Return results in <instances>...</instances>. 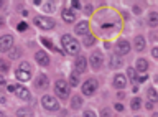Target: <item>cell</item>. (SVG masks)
<instances>
[{
  "instance_id": "cell-1",
  "label": "cell",
  "mask_w": 158,
  "mask_h": 117,
  "mask_svg": "<svg viewBox=\"0 0 158 117\" xmlns=\"http://www.w3.org/2000/svg\"><path fill=\"white\" fill-rule=\"evenodd\" d=\"M61 43H63L64 51L69 53V55H77L79 53V41L74 40L71 35H64L61 38Z\"/></svg>"
},
{
  "instance_id": "cell-2",
  "label": "cell",
  "mask_w": 158,
  "mask_h": 117,
  "mask_svg": "<svg viewBox=\"0 0 158 117\" xmlns=\"http://www.w3.org/2000/svg\"><path fill=\"white\" fill-rule=\"evenodd\" d=\"M30 77H31V66H30V63L23 61L17 69V79L18 81H28Z\"/></svg>"
},
{
  "instance_id": "cell-3",
  "label": "cell",
  "mask_w": 158,
  "mask_h": 117,
  "mask_svg": "<svg viewBox=\"0 0 158 117\" xmlns=\"http://www.w3.org/2000/svg\"><path fill=\"white\" fill-rule=\"evenodd\" d=\"M54 91H56V94L59 97H63V99H66V97L69 96V86L66 81H56V84H54Z\"/></svg>"
},
{
  "instance_id": "cell-4",
  "label": "cell",
  "mask_w": 158,
  "mask_h": 117,
  "mask_svg": "<svg viewBox=\"0 0 158 117\" xmlns=\"http://www.w3.org/2000/svg\"><path fill=\"white\" fill-rule=\"evenodd\" d=\"M35 25L40 27L41 30H53L54 22L51 20V18H46V17H36L35 18Z\"/></svg>"
},
{
  "instance_id": "cell-5",
  "label": "cell",
  "mask_w": 158,
  "mask_h": 117,
  "mask_svg": "<svg viewBox=\"0 0 158 117\" xmlns=\"http://www.w3.org/2000/svg\"><path fill=\"white\" fill-rule=\"evenodd\" d=\"M41 104L43 107L46 111H58L59 109V104H58V101L54 99L53 96H43V99H41Z\"/></svg>"
},
{
  "instance_id": "cell-6",
  "label": "cell",
  "mask_w": 158,
  "mask_h": 117,
  "mask_svg": "<svg viewBox=\"0 0 158 117\" xmlns=\"http://www.w3.org/2000/svg\"><path fill=\"white\" fill-rule=\"evenodd\" d=\"M97 91V81L96 79H87L82 84V94L84 96H92Z\"/></svg>"
},
{
  "instance_id": "cell-7",
  "label": "cell",
  "mask_w": 158,
  "mask_h": 117,
  "mask_svg": "<svg viewBox=\"0 0 158 117\" xmlns=\"http://www.w3.org/2000/svg\"><path fill=\"white\" fill-rule=\"evenodd\" d=\"M10 92H15L20 99H30V91L23 86H8Z\"/></svg>"
},
{
  "instance_id": "cell-8",
  "label": "cell",
  "mask_w": 158,
  "mask_h": 117,
  "mask_svg": "<svg viewBox=\"0 0 158 117\" xmlns=\"http://www.w3.org/2000/svg\"><path fill=\"white\" fill-rule=\"evenodd\" d=\"M13 36L12 35H3L0 36V51H8L13 46Z\"/></svg>"
},
{
  "instance_id": "cell-9",
  "label": "cell",
  "mask_w": 158,
  "mask_h": 117,
  "mask_svg": "<svg viewBox=\"0 0 158 117\" xmlns=\"http://www.w3.org/2000/svg\"><path fill=\"white\" fill-rule=\"evenodd\" d=\"M91 66H92V69H99V68L102 66V63H104V58H102V53L101 51H94L92 55H91Z\"/></svg>"
},
{
  "instance_id": "cell-10",
  "label": "cell",
  "mask_w": 158,
  "mask_h": 117,
  "mask_svg": "<svg viewBox=\"0 0 158 117\" xmlns=\"http://www.w3.org/2000/svg\"><path fill=\"white\" fill-rule=\"evenodd\" d=\"M115 50H117L118 55H127V53L130 51V43H128L127 40H120L115 45Z\"/></svg>"
},
{
  "instance_id": "cell-11",
  "label": "cell",
  "mask_w": 158,
  "mask_h": 117,
  "mask_svg": "<svg viewBox=\"0 0 158 117\" xmlns=\"http://www.w3.org/2000/svg\"><path fill=\"white\" fill-rule=\"evenodd\" d=\"M35 60H36V63L40 66H48L49 65V58L44 51H38L36 55H35Z\"/></svg>"
},
{
  "instance_id": "cell-12",
  "label": "cell",
  "mask_w": 158,
  "mask_h": 117,
  "mask_svg": "<svg viewBox=\"0 0 158 117\" xmlns=\"http://www.w3.org/2000/svg\"><path fill=\"white\" fill-rule=\"evenodd\" d=\"M114 86H115L117 89H123V87L127 86V79H125V76H122V74H115V77H114Z\"/></svg>"
},
{
  "instance_id": "cell-13",
  "label": "cell",
  "mask_w": 158,
  "mask_h": 117,
  "mask_svg": "<svg viewBox=\"0 0 158 117\" xmlns=\"http://www.w3.org/2000/svg\"><path fill=\"white\" fill-rule=\"evenodd\" d=\"M76 33L77 35H89V23L87 22H81L76 25Z\"/></svg>"
},
{
  "instance_id": "cell-14",
  "label": "cell",
  "mask_w": 158,
  "mask_h": 117,
  "mask_svg": "<svg viewBox=\"0 0 158 117\" xmlns=\"http://www.w3.org/2000/svg\"><path fill=\"white\" fill-rule=\"evenodd\" d=\"M74 66H76L77 73L86 71V58H84V56H77V58H76V63H74Z\"/></svg>"
},
{
  "instance_id": "cell-15",
  "label": "cell",
  "mask_w": 158,
  "mask_h": 117,
  "mask_svg": "<svg viewBox=\"0 0 158 117\" xmlns=\"http://www.w3.org/2000/svg\"><path fill=\"white\" fill-rule=\"evenodd\" d=\"M35 86L36 87H41V89H44V87H48V77L44 74H40L36 77V82H35Z\"/></svg>"
},
{
  "instance_id": "cell-16",
  "label": "cell",
  "mask_w": 158,
  "mask_h": 117,
  "mask_svg": "<svg viewBox=\"0 0 158 117\" xmlns=\"http://www.w3.org/2000/svg\"><path fill=\"white\" fill-rule=\"evenodd\" d=\"M133 43H135L133 46H135L137 51H143V50H145V38H143V36H137Z\"/></svg>"
},
{
  "instance_id": "cell-17",
  "label": "cell",
  "mask_w": 158,
  "mask_h": 117,
  "mask_svg": "<svg viewBox=\"0 0 158 117\" xmlns=\"http://www.w3.org/2000/svg\"><path fill=\"white\" fill-rule=\"evenodd\" d=\"M63 20L66 23H73L74 22V13L69 10V8H64L63 10Z\"/></svg>"
},
{
  "instance_id": "cell-18",
  "label": "cell",
  "mask_w": 158,
  "mask_h": 117,
  "mask_svg": "<svg viewBox=\"0 0 158 117\" xmlns=\"http://www.w3.org/2000/svg\"><path fill=\"white\" fill-rule=\"evenodd\" d=\"M137 71H140V73H145L147 74V69H148V63L143 60V58H140V60L137 61V68H135Z\"/></svg>"
},
{
  "instance_id": "cell-19",
  "label": "cell",
  "mask_w": 158,
  "mask_h": 117,
  "mask_svg": "<svg viewBox=\"0 0 158 117\" xmlns=\"http://www.w3.org/2000/svg\"><path fill=\"white\" fill-rule=\"evenodd\" d=\"M147 22H148V25H150V27H158V13L156 12H152L150 15H148Z\"/></svg>"
},
{
  "instance_id": "cell-20",
  "label": "cell",
  "mask_w": 158,
  "mask_h": 117,
  "mask_svg": "<svg viewBox=\"0 0 158 117\" xmlns=\"http://www.w3.org/2000/svg\"><path fill=\"white\" fill-rule=\"evenodd\" d=\"M118 66H122V60L117 55H112L110 56V68H112V69H117Z\"/></svg>"
},
{
  "instance_id": "cell-21",
  "label": "cell",
  "mask_w": 158,
  "mask_h": 117,
  "mask_svg": "<svg viewBox=\"0 0 158 117\" xmlns=\"http://www.w3.org/2000/svg\"><path fill=\"white\" fill-rule=\"evenodd\" d=\"M69 84L71 86H77L79 84V73L77 71L71 73V76H69Z\"/></svg>"
},
{
  "instance_id": "cell-22",
  "label": "cell",
  "mask_w": 158,
  "mask_h": 117,
  "mask_svg": "<svg viewBox=\"0 0 158 117\" xmlns=\"http://www.w3.org/2000/svg\"><path fill=\"white\" fill-rule=\"evenodd\" d=\"M82 43H84V46H87V48H89V46H92L94 43H96V38H94L92 35H86V38H84V41H82Z\"/></svg>"
},
{
  "instance_id": "cell-23",
  "label": "cell",
  "mask_w": 158,
  "mask_h": 117,
  "mask_svg": "<svg viewBox=\"0 0 158 117\" xmlns=\"http://www.w3.org/2000/svg\"><path fill=\"white\" fill-rule=\"evenodd\" d=\"M147 94H148V99H150L152 102H155V101H158V94H156V91L153 89V87H150V89L147 91Z\"/></svg>"
},
{
  "instance_id": "cell-24",
  "label": "cell",
  "mask_w": 158,
  "mask_h": 117,
  "mask_svg": "<svg viewBox=\"0 0 158 117\" xmlns=\"http://www.w3.org/2000/svg\"><path fill=\"white\" fill-rule=\"evenodd\" d=\"M140 106H142V101L138 99V97H135V99H132V102H130L132 111H138V109H140Z\"/></svg>"
},
{
  "instance_id": "cell-25",
  "label": "cell",
  "mask_w": 158,
  "mask_h": 117,
  "mask_svg": "<svg viewBox=\"0 0 158 117\" xmlns=\"http://www.w3.org/2000/svg\"><path fill=\"white\" fill-rule=\"evenodd\" d=\"M82 106V99L79 96H74L73 97V109H79Z\"/></svg>"
},
{
  "instance_id": "cell-26",
  "label": "cell",
  "mask_w": 158,
  "mask_h": 117,
  "mask_svg": "<svg viewBox=\"0 0 158 117\" xmlns=\"http://www.w3.org/2000/svg\"><path fill=\"white\" fill-rule=\"evenodd\" d=\"M10 69V63L7 60H0V71L2 73H7Z\"/></svg>"
},
{
  "instance_id": "cell-27",
  "label": "cell",
  "mask_w": 158,
  "mask_h": 117,
  "mask_svg": "<svg viewBox=\"0 0 158 117\" xmlns=\"http://www.w3.org/2000/svg\"><path fill=\"white\" fill-rule=\"evenodd\" d=\"M17 115L18 117H31V111H28V109H18L17 111Z\"/></svg>"
},
{
  "instance_id": "cell-28",
  "label": "cell",
  "mask_w": 158,
  "mask_h": 117,
  "mask_svg": "<svg viewBox=\"0 0 158 117\" xmlns=\"http://www.w3.org/2000/svg\"><path fill=\"white\" fill-rule=\"evenodd\" d=\"M128 77L135 82V81H138V77H137V69L135 68H128Z\"/></svg>"
},
{
  "instance_id": "cell-29",
  "label": "cell",
  "mask_w": 158,
  "mask_h": 117,
  "mask_svg": "<svg viewBox=\"0 0 158 117\" xmlns=\"http://www.w3.org/2000/svg\"><path fill=\"white\" fill-rule=\"evenodd\" d=\"M43 8H44L46 12H54V5H53L51 2H48V3H46V5H44Z\"/></svg>"
},
{
  "instance_id": "cell-30",
  "label": "cell",
  "mask_w": 158,
  "mask_h": 117,
  "mask_svg": "<svg viewBox=\"0 0 158 117\" xmlns=\"http://www.w3.org/2000/svg\"><path fill=\"white\" fill-rule=\"evenodd\" d=\"M18 56H20V50H15V51L10 53V58H12V60H15V58H18Z\"/></svg>"
},
{
  "instance_id": "cell-31",
  "label": "cell",
  "mask_w": 158,
  "mask_h": 117,
  "mask_svg": "<svg viewBox=\"0 0 158 117\" xmlns=\"http://www.w3.org/2000/svg\"><path fill=\"white\" fill-rule=\"evenodd\" d=\"M82 117H96V114H94L92 111H84V114H82Z\"/></svg>"
},
{
  "instance_id": "cell-32",
  "label": "cell",
  "mask_w": 158,
  "mask_h": 117,
  "mask_svg": "<svg viewBox=\"0 0 158 117\" xmlns=\"http://www.w3.org/2000/svg\"><path fill=\"white\" fill-rule=\"evenodd\" d=\"M27 28H28L27 23H18V30H20V31H25Z\"/></svg>"
},
{
  "instance_id": "cell-33",
  "label": "cell",
  "mask_w": 158,
  "mask_h": 117,
  "mask_svg": "<svg viewBox=\"0 0 158 117\" xmlns=\"http://www.w3.org/2000/svg\"><path fill=\"white\" fill-rule=\"evenodd\" d=\"M101 115H102V117H110V112H109V109H102Z\"/></svg>"
},
{
  "instance_id": "cell-34",
  "label": "cell",
  "mask_w": 158,
  "mask_h": 117,
  "mask_svg": "<svg viewBox=\"0 0 158 117\" xmlns=\"http://www.w3.org/2000/svg\"><path fill=\"white\" fill-rule=\"evenodd\" d=\"M71 3H73V8H81V3H79L77 0H73Z\"/></svg>"
},
{
  "instance_id": "cell-35",
  "label": "cell",
  "mask_w": 158,
  "mask_h": 117,
  "mask_svg": "<svg viewBox=\"0 0 158 117\" xmlns=\"http://www.w3.org/2000/svg\"><path fill=\"white\" fill-rule=\"evenodd\" d=\"M152 55H153V58H156V60H158V48H153V50H152Z\"/></svg>"
},
{
  "instance_id": "cell-36",
  "label": "cell",
  "mask_w": 158,
  "mask_h": 117,
  "mask_svg": "<svg viewBox=\"0 0 158 117\" xmlns=\"http://www.w3.org/2000/svg\"><path fill=\"white\" fill-rule=\"evenodd\" d=\"M41 41H43V43H44V45H46L48 48H53V43H49L48 40H41Z\"/></svg>"
},
{
  "instance_id": "cell-37",
  "label": "cell",
  "mask_w": 158,
  "mask_h": 117,
  "mask_svg": "<svg viewBox=\"0 0 158 117\" xmlns=\"http://www.w3.org/2000/svg\"><path fill=\"white\" fill-rule=\"evenodd\" d=\"M86 13H87V15H89V13H92V5H87L86 7Z\"/></svg>"
},
{
  "instance_id": "cell-38",
  "label": "cell",
  "mask_w": 158,
  "mask_h": 117,
  "mask_svg": "<svg viewBox=\"0 0 158 117\" xmlns=\"http://www.w3.org/2000/svg\"><path fill=\"white\" fill-rule=\"evenodd\" d=\"M115 109L120 112V111H123V106H122V104H115Z\"/></svg>"
},
{
  "instance_id": "cell-39",
  "label": "cell",
  "mask_w": 158,
  "mask_h": 117,
  "mask_svg": "<svg viewBox=\"0 0 158 117\" xmlns=\"http://www.w3.org/2000/svg\"><path fill=\"white\" fill-rule=\"evenodd\" d=\"M0 86H5V77L0 76Z\"/></svg>"
},
{
  "instance_id": "cell-40",
  "label": "cell",
  "mask_w": 158,
  "mask_h": 117,
  "mask_svg": "<svg viewBox=\"0 0 158 117\" xmlns=\"http://www.w3.org/2000/svg\"><path fill=\"white\" fill-rule=\"evenodd\" d=\"M117 96H118V99H123V97H125V94H123V92H118Z\"/></svg>"
},
{
  "instance_id": "cell-41",
  "label": "cell",
  "mask_w": 158,
  "mask_h": 117,
  "mask_svg": "<svg viewBox=\"0 0 158 117\" xmlns=\"http://www.w3.org/2000/svg\"><path fill=\"white\" fill-rule=\"evenodd\" d=\"M3 23H5V22H3V18L0 17V27H3Z\"/></svg>"
},
{
  "instance_id": "cell-42",
  "label": "cell",
  "mask_w": 158,
  "mask_h": 117,
  "mask_svg": "<svg viewBox=\"0 0 158 117\" xmlns=\"http://www.w3.org/2000/svg\"><path fill=\"white\" fill-rule=\"evenodd\" d=\"M0 117H5V114H2V112H0Z\"/></svg>"
},
{
  "instance_id": "cell-43",
  "label": "cell",
  "mask_w": 158,
  "mask_h": 117,
  "mask_svg": "<svg viewBox=\"0 0 158 117\" xmlns=\"http://www.w3.org/2000/svg\"><path fill=\"white\" fill-rule=\"evenodd\" d=\"M0 7H2V2H0Z\"/></svg>"
}]
</instances>
